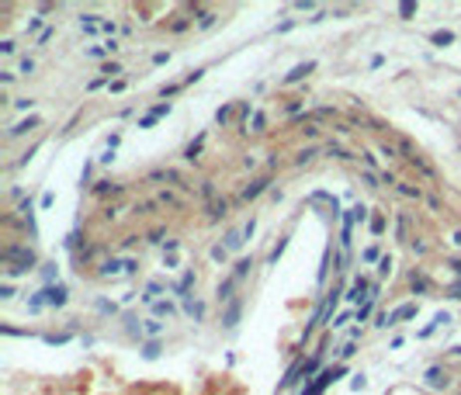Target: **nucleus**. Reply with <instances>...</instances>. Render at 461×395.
I'll list each match as a JSON object with an SVG mask.
<instances>
[{"label": "nucleus", "instance_id": "obj_31", "mask_svg": "<svg viewBox=\"0 0 461 395\" xmlns=\"http://www.w3.org/2000/svg\"><path fill=\"white\" fill-rule=\"evenodd\" d=\"M364 385H368V378H364V375H354V382H350V389H354V392H361Z\"/></svg>", "mask_w": 461, "mask_h": 395}, {"label": "nucleus", "instance_id": "obj_7", "mask_svg": "<svg viewBox=\"0 0 461 395\" xmlns=\"http://www.w3.org/2000/svg\"><path fill=\"white\" fill-rule=\"evenodd\" d=\"M38 125H42V118H38V115H28L24 122H17L14 129H7V135L17 139V135H24V132H31V129H38Z\"/></svg>", "mask_w": 461, "mask_h": 395}, {"label": "nucleus", "instance_id": "obj_4", "mask_svg": "<svg viewBox=\"0 0 461 395\" xmlns=\"http://www.w3.org/2000/svg\"><path fill=\"white\" fill-rule=\"evenodd\" d=\"M343 371H347L343 364H340V368H329V371H319V375H315V382H312V385H308L302 395H322V389H326L329 382H336V378H340Z\"/></svg>", "mask_w": 461, "mask_h": 395}, {"label": "nucleus", "instance_id": "obj_5", "mask_svg": "<svg viewBox=\"0 0 461 395\" xmlns=\"http://www.w3.org/2000/svg\"><path fill=\"white\" fill-rule=\"evenodd\" d=\"M42 295H45V302H49V305H56V309H59V305H66V298H70V291H66L63 284H49V288H42Z\"/></svg>", "mask_w": 461, "mask_h": 395}, {"label": "nucleus", "instance_id": "obj_21", "mask_svg": "<svg viewBox=\"0 0 461 395\" xmlns=\"http://www.w3.org/2000/svg\"><path fill=\"white\" fill-rule=\"evenodd\" d=\"M371 309H375V288H371V298H368L364 305H357V319H368V316H371Z\"/></svg>", "mask_w": 461, "mask_h": 395}, {"label": "nucleus", "instance_id": "obj_37", "mask_svg": "<svg viewBox=\"0 0 461 395\" xmlns=\"http://www.w3.org/2000/svg\"><path fill=\"white\" fill-rule=\"evenodd\" d=\"M31 104H35L31 97H21V101H14V108H21V111H24V108H31Z\"/></svg>", "mask_w": 461, "mask_h": 395}, {"label": "nucleus", "instance_id": "obj_2", "mask_svg": "<svg viewBox=\"0 0 461 395\" xmlns=\"http://www.w3.org/2000/svg\"><path fill=\"white\" fill-rule=\"evenodd\" d=\"M3 263H7V267L31 270V267H35V253H31V250H24V246H7V250H3Z\"/></svg>", "mask_w": 461, "mask_h": 395}, {"label": "nucleus", "instance_id": "obj_14", "mask_svg": "<svg viewBox=\"0 0 461 395\" xmlns=\"http://www.w3.org/2000/svg\"><path fill=\"white\" fill-rule=\"evenodd\" d=\"M243 243H246V236H243V229H232L229 236H226V243H222V250H226V253H232V250H239Z\"/></svg>", "mask_w": 461, "mask_h": 395}, {"label": "nucleus", "instance_id": "obj_30", "mask_svg": "<svg viewBox=\"0 0 461 395\" xmlns=\"http://www.w3.org/2000/svg\"><path fill=\"white\" fill-rule=\"evenodd\" d=\"M31 70H35V63H31V59H21V66H17V73H21V77H28Z\"/></svg>", "mask_w": 461, "mask_h": 395}, {"label": "nucleus", "instance_id": "obj_23", "mask_svg": "<svg viewBox=\"0 0 461 395\" xmlns=\"http://www.w3.org/2000/svg\"><path fill=\"white\" fill-rule=\"evenodd\" d=\"M264 187H267V180H253V184H250V187L243 191V198H257V194H260Z\"/></svg>", "mask_w": 461, "mask_h": 395}, {"label": "nucleus", "instance_id": "obj_22", "mask_svg": "<svg viewBox=\"0 0 461 395\" xmlns=\"http://www.w3.org/2000/svg\"><path fill=\"white\" fill-rule=\"evenodd\" d=\"M143 357H146V361H156V357H159V343H156V340H150V343L143 347Z\"/></svg>", "mask_w": 461, "mask_h": 395}, {"label": "nucleus", "instance_id": "obj_27", "mask_svg": "<svg viewBox=\"0 0 461 395\" xmlns=\"http://www.w3.org/2000/svg\"><path fill=\"white\" fill-rule=\"evenodd\" d=\"M451 42H455L451 31H437V35H434V45H451Z\"/></svg>", "mask_w": 461, "mask_h": 395}, {"label": "nucleus", "instance_id": "obj_28", "mask_svg": "<svg viewBox=\"0 0 461 395\" xmlns=\"http://www.w3.org/2000/svg\"><path fill=\"white\" fill-rule=\"evenodd\" d=\"M264 122H267V118H264V115L257 111V115L250 118V132H260V129H264Z\"/></svg>", "mask_w": 461, "mask_h": 395}, {"label": "nucleus", "instance_id": "obj_17", "mask_svg": "<svg viewBox=\"0 0 461 395\" xmlns=\"http://www.w3.org/2000/svg\"><path fill=\"white\" fill-rule=\"evenodd\" d=\"M45 305H49V302H45V295H42V291H35V295L28 298V312H42Z\"/></svg>", "mask_w": 461, "mask_h": 395}, {"label": "nucleus", "instance_id": "obj_35", "mask_svg": "<svg viewBox=\"0 0 461 395\" xmlns=\"http://www.w3.org/2000/svg\"><path fill=\"white\" fill-rule=\"evenodd\" d=\"M0 298H3V302H10V298H14V288H10V284H3V288H0Z\"/></svg>", "mask_w": 461, "mask_h": 395}, {"label": "nucleus", "instance_id": "obj_20", "mask_svg": "<svg viewBox=\"0 0 461 395\" xmlns=\"http://www.w3.org/2000/svg\"><path fill=\"white\" fill-rule=\"evenodd\" d=\"M232 288H236V277H226L222 284H219V298L226 302V298H232Z\"/></svg>", "mask_w": 461, "mask_h": 395}, {"label": "nucleus", "instance_id": "obj_13", "mask_svg": "<svg viewBox=\"0 0 461 395\" xmlns=\"http://www.w3.org/2000/svg\"><path fill=\"white\" fill-rule=\"evenodd\" d=\"M312 70H315V63H299V66H295V70H292V73L285 77V83H299V80H302V77H308Z\"/></svg>", "mask_w": 461, "mask_h": 395}, {"label": "nucleus", "instance_id": "obj_40", "mask_svg": "<svg viewBox=\"0 0 461 395\" xmlns=\"http://www.w3.org/2000/svg\"><path fill=\"white\" fill-rule=\"evenodd\" d=\"M347 319H350V312H340V316L333 319V322H329V326H343V322H347Z\"/></svg>", "mask_w": 461, "mask_h": 395}, {"label": "nucleus", "instance_id": "obj_10", "mask_svg": "<svg viewBox=\"0 0 461 395\" xmlns=\"http://www.w3.org/2000/svg\"><path fill=\"white\" fill-rule=\"evenodd\" d=\"M184 312L194 319V322H201V319H205V305H201L198 298H191V295H187V298H184Z\"/></svg>", "mask_w": 461, "mask_h": 395}, {"label": "nucleus", "instance_id": "obj_18", "mask_svg": "<svg viewBox=\"0 0 461 395\" xmlns=\"http://www.w3.org/2000/svg\"><path fill=\"white\" fill-rule=\"evenodd\" d=\"M143 333H146L150 340H156V336L163 333V322H156V319H146V326H143Z\"/></svg>", "mask_w": 461, "mask_h": 395}, {"label": "nucleus", "instance_id": "obj_24", "mask_svg": "<svg viewBox=\"0 0 461 395\" xmlns=\"http://www.w3.org/2000/svg\"><path fill=\"white\" fill-rule=\"evenodd\" d=\"M201 146H205V135H198V139H194V142L187 146V153H184V156H187V159H194L198 153H201Z\"/></svg>", "mask_w": 461, "mask_h": 395}, {"label": "nucleus", "instance_id": "obj_6", "mask_svg": "<svg viewBox=\"0 0 461 395\" xmlns=\"http://www.w3.org/2000/svg\"><path fill=\"white\" fill-rule=\"evenodd\" d=\"M163 115H170V101H163V104H156V108H150L143 118H139V129H150L153 122H159Z\"/></svg>", "mask_w": 461, "mask_h": 395}, {"label": "nucleus", "instance_id": "obj_1", "mask_svg": "<svg viewBox=\"0 0 461 395\" xmlns=\"http://www.w3.org/2000/svg\"><path fill=\"white\" fill-rule=\"evenodd\" d=\"M136 270H139V263H136L132 257H111V260L101 263V277H111V281H118V277H132Z\"/></svg>", "mask_w": 461, "mask_h": 395}, {"label": "nucleus", "instance_id": "obj_32", "mask_svg": "<svg viewBox=\"0 0 461 395\" xmlns=\"http://www.w3.org/2000/svg\"><path fill=\"white\" fill-rule=\"evenodd\" d=\"M285 246H288V239H281V243H278V246H274V250H271V260H278V257H281V253H285Z\"/></svg>", "mask_w": 461, "mask_h": 395}, {"label": "nucleus", "instance_id": "obj_19", "mask_svg": "<svg viewBox=\"0 0 461 395\" xmlns=\"http://www.w3.org/2000/svg\"><path fill=\"white\" fill-rule=\"evenodd\" d=\"M444 322H448V312H437V316H434V322H430L427 329H420V336H430V333H434L437 326H444Z\"/></svg>", "mask_w": 461, "mask_h": 395}, {"label": "nucleus", "instance_id": "obj_16", "mask_svg": "<svg viewBox=\"0 0 461 395\" xmlns=\"http://www.w3.org/2000/svg\"><path fill=\"white\" fill-rule=\"evenodd\" d=\"M159 291H163V284H159V281H150V284H146V295H143V302H150V305H153V302H159V298H156Z\"/></svg>", "mask_w": 461, "mask_h": 395}, {"label": "nucleus", "instance_id": "obj_41", "mask_svg": "<svg viewBox=\"0 0 461 395\" xmlns=\"http://www.w3.org/2000/svg\"><path fill=\"white\" fill-rule=\"evenodd\" d=\"M451 295H455V298H461V281H458V284H451Z\"/></svg>", "mask_w": 461, "mask_h": 395}, {"label": "nucleus", "instance_id": "obj_29", "mask_svg": "<svg viewBox=\"0 0 461 395\" xmlns=\"http://www.w3.org/2000/svg\"><path fill=\"white\" fill-rule=\"evenodd\" d=\"M413 10H416V3H413V0H406V3H399V14H402V17H409Z\"/></svg>", "mask_w": 461, "mask_h": 395}, {"label": "nucleus", "instance_id": "obj_3", "mask_svg": "<svg viewBox=\"0 0 461 395\" xmlns=\"http://www.w3.org/2000/svg\"><path fill=\"white\" fill-rule=\"evenodd\" d=\"M80 28H83V35H97V31H115V21H108V17H101V14H83L80 17Z\"/></svg>", "mask_w": 461, "mask_h": 395}, {"label": "nucleus", "instance_id": "obj_11", "mask_svg": "<svg viewBox=\"0 0 461 395\" xmlns=\"http://www.w3.org/2000/svg\"><path fill=\"white\" fill-rule=\"evenodd\" d=\"M364 291H368V281H364V277H357V281L350 284V291H347V298H350V302H361V298L368 302L371 295H364Z\"/></svg>", "mask_w": 461, "mask_h": 395}, {"label": "nucleus", "instance_id": "obj_25", "mask_svg": "<svg viewBox=\"0 0 461 395\" xmlns=\"http://www.w3.org/2000/svg\"><path fill=\"white\" fill-rule=\"evenodd\" d=\"M250 267H253V263H250V260H239V263H236V270H232V277H236V281H243V277H246V270H250Z\"/></svg>", "mask_w": 461, "mask_h": 395}, {"label": "nucleus", "instance_id": "obj_34", "mask_svg": "<svg viewBox=\"0 0 461 395\" xmlns=\"http://www.w3.org/2000/svg\"><path fill=\"white\" fill-rule=\"evenodd\" d=\"M399 191H402L406 198H420V191H416V187H406V184H399Z\"/></svg>", "mask_w": 461, "mask_h": 395}, {"label": "nucleus", "instance_id": "obj_26", "mask_svg": "<svg viewBox=\"0 0 461 395\" xmlns=\"http://www.w3.org/2000/svg\"><path fill=\"white\" fill-rule=\"evenodd\" d=\"M153 312L156 316H173V305L170 302H153Z\"/></svg>", "mask_w": 461, "mask_h": 395}, {"label": "nucleus", "instance_id": "obj_15", "mask_svg": "<svg viewBox=\"0 0 461 395\" xmlns=\"http://www.w3.org/2000/svg\"><path fill=\"white\" fill-rule=\"evenodd\" d=\"M239 309H243L239 302H232L229 309H226V319H222V322H226V329H236V322H239Z\"/></svg>", "mask_w": 461, "mask_h": 395}, {"label": "nucleus", "instance_id": "obj_12", "mask_svg": "<svg viewBox=\"0 0 461 395\" xmlns=\"http://www.w3.org/2000/svg\"><path fill=\"white\" fill-rule=\"evenodd\" d=\"M427 385H430V389H448V375H444L441 368H430V371H427Z\"/></svg>", "mask_w": 461, "mask_h": 395}, {"label": "nucleus", "instance_id": "obj_38", "mask_svg": "<svg viewBox=\"0 0 461 395\" xmlns=\"http://www.w3.org/2000/svg\"><path fill=\"white\" fill-rule=\"evenodd\" d=\"M413 288L416 291H427V277H413Z\"/></svg>", "mask_w": 461, "mask_h": 395}, {"label": "nucleus", "instance_id": "obj_9", "mask_svg": "<svg viewBox=\"0 0 461 395\" xmlns=\"http://www.w3.org/2000/svg\"><path fill=\"white\" fill-rule=\"evenodd\" d=\"M413 316H416V302H406V305H399V309L388 312V326L392 322H402V319H413Z\"/></svg>", "mask_w": 461, "mask_h": 395}, {"label": "nucleus", "instance_id": "obj_39", "mask_svg": "<svg viewBox=\"0 0 461 395\" xmlns=\"http://www.w3.org/2000/svg\"><path fill=\"white\" fill-rule=\"evenodd\" d=\"M229 115H232V108H219V115H215V118H219V122H229Z\"/></svg>", "mask_w": 461, "mask_h": 395}, {"label": "nucleus", "instance_id": "obj_36", "mask_svg": "<svg viewBox=\"0 0 461 395\" xmlns=\"http://www.w3.org/2000/svg\"><path fill=\"white\" fill-rule=\"evenodd\" d=\"M0 52H3V56H10V52H14V42H10V38H7V42H0Z\"/></svg>", "mask_w": 461, "mask_h": 395}, {"label": "nucleus", "instance_id": "obj_8", "mask_svg": "<svg viewBox=\"0 0 461 395\" xmlns=\"http://www.w3.org/2000/svg\"><path fill=\"white\" fill-rule=\"evenodd\" d=\"M336 302H340V291H329V298L322 302V309L315 312V319H312V322H326V319L333 316V309H336Z\"/></svg>", "mask_w": 461, "mask_h": 395}, {"label": "nucleus", "instance_id": "obj_33", "mask_svg": "<svg viewBox=\"0 0 461 395\" xmlns=\"http://www.w3.org/2000/svg\"><path fill=\"white\" fill-rule=\"evenodd\" d=\"M388 270H392V260L382 257V260H378V274H388Z\"/></svg>", "mask_w": 461, "mask_h": 395}]
</instances>
